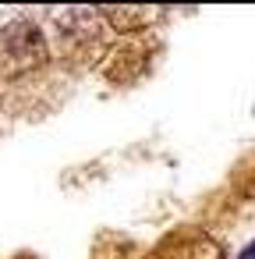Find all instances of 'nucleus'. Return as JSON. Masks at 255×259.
<instances>
[{
    "instance_id": "1",
    "label": "nucleus",
    "mask_w": 255,
    "mask_h": 259,
    "mask_svg": "<svg viewBox=\"0 0 255 259\" xmlns=\"http://www.w3.org/2000/svg\"><path fill=\"white\" fill-rule=\"evenodd\" d=\"M237 259H255V241H251V245H244V248H241V255H237Z\"/></svg>"
}]
</instances>
